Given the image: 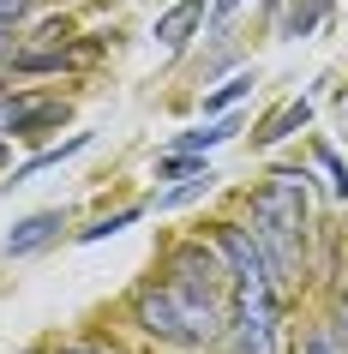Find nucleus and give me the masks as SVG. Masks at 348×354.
<instances>
[{"label":"nucleus","mask_w":348,"mask_h":354,"mask_svg":"<svg viewBox=\"0 0 348 354\" xmlns=\"http://www.w3.org/2000/svg\"><path fill=\"white\" fill-rule=\"evenodd\" d=\"M253 241L271 259L276 288L289 295L300 282V259H306V174L276 168L271 180L253 192Z\"/></svg>","instance_id":"1"},{"label":"nucleus","mask_w":348,"mask_h":354,"mask_svg":"<svg viewBox=\"0 0 348 354\" xmlns=\"http://www.w3.org/2000/svg\"><path fill=\"white\" fill-rule=\"evenodd\" d=\"M228 313H235V300H210L199 288H181V282H150L132 295V318H138V330L156 336V342H174V348H204V342H217L228 330Z\"/></svg>","instance_id":"2"},{"label":"nucleus","mask_w":348,"mask_h":354,"mask_svg":"<svg viewBox=\"0 0 348 354\" xmlns=\"http://www.w3.org/2000/svg\"><path fill=\"white\" fill-rule=\"evenodd\" d=\"M199 24H204V0H174L163 19H156V48H163V55H181Z\"/></svg>","instance_id":"3"},{"label":"nucleus","mask_w":348,"mask_h":354,"mask_svg":"<svg viewBox=\"0 0 348 354\" xmlns=\"http://www.w3.org/2000/svg\"><path fill=\"white\" fill-rule=\"evenodd\" d=\"M60 228H66V223H60V210H37V216H24V223L6 234V259H30V252H42Z\"/></svg>","instance_id":"4"},{"label":"nucleus","mask_w":348,"mask_h":354,"mask_svg":"<svg viewBox=\"0 0 348 354\" xmlns=\"http://www.w3.org/2000/svg\"><path fill=\"white\" fill-rule=\"evenodd\" d=\"M306 120H312V96H294L289 109H276L271 120L253 132V145H276V138H289V132H294V127H306Z\"/></svg>","instance_id":"5"},{"label":"nucleus","mask_w":348,"mask_h":354,"mask_svg":"<svg viewBox=\"0 0 348 354\" xmlns=\"http://www.w3.org/2000/svg\"><path fill=\"white\" fill-rule=\"evenodd\" d=\"M84 145H91V132H73L66 145H55V150H42V156H30V162H24V168H12V187H24L30 174H42V168H60V162H66V156H78V150H84Z\"/></svg>","instance_id":"6"},{"label":"nucleus","mask_w":348,"mask_h":354,"mask_svg":"<svg viewBox=\"0 0 348 354\" xmlns=\"http://www.w3.org/2000/svg\"><path fill=\"white\" fill-rule=\"evenodd\" d=\"M60 114H66L60 102H24V109H12V114H6V132H12V138H30L37 127H55Z\"/></svg>","instance_id":"7"},{"label":"nucleus","mask_w":348,"mask_h":354,"mask_svg":"<svg viewBox=\"0 0 348 354\" xmlns=\"http://www.w3.org/2000/svg\"><path fill=\"white\" fill-rule=\"evenodd\" d=\"M253 84H258V73H235V78H222L217 91L204 96V109H210V114H222V109H235L240 96H253Z\"/></svg>","instance_id":"8"},{"label":"nucleus","mask_w":348,"mask_h":354,"mask_svg":"<svg viewBox=\"0 0 348 354\" xmlns=\"http://www.w3.org/2000/svg\"><path fill=\"white\" fill-rule=\"evenodd\" d=\"M217 187V174H210V168H204V174H186L181 187L174 192H163V198H156V210H174V205H192V198H204V192Z\"/></svg>","instance_id":"9"},{"label":"nucleus","mask_w":348,"mask_h":354,"mask_svg":"<svg viewBox=\"0 0 348 354\" xmlns=\"http://www.w3.org/2000/svg\"><path fill=\"white\" fill-rule=\"evenodd\" d=\"M222 138H235V120H217V127H199V132H181L168 150H210V145H222Z\"/></svg>","instance_id":"10"},{"label":"nucleus","mask_w":348,"mask_h":354,"mask_svg":"<svg viewBox=\"0 0 348 354\" xmlns=\"http://www.w3.org/2000/svg\"><path fill=\"white\" fill-rule=\"evenodd\" d=\"M318 19H324V0H294L289 19H282V37H306Z\"/></svg>","instance_id":"11"},{"label":"nucleus","mask_w":348,"mask_h":354,"mask_svg":"<svg viewBox=\"0 0 348 354\" xmlns=\"http://www.w3.org/2000/svg\"><path fill=\"white\" fill-rule=\"evenodd\" d=\"M132 223H138V210H114V216H102L96 228H84L78 241H84V246H91V241H109V234H120V228H132Z\"/></svg>","instance_id":"12"},{"label":"nucleus","mask_w":348,"mask_h":354,"mask_svg":"<svg viewBox=\"0 0 348 354\" xmlns=\"http://www.w3.org/2000/svg\"><path fill=\"white\" fill-rule=\"evenodd\" d=\"M318 168L330 174V192H336V198H348V168H342V156H336L330 145H318Z\"/></svg>","instance_id":"13"},{"label":"nucleus","mask_w":348,"mask_h":354,"mask_svg":"<svg viewBox=\"0 0 348 354\" xmlns=\"http://www.w3.org/2000/svg\"><path fill=\"white\" fill-rule=\"evenodd\" d=\"M24 12H30V0H0V30H6V24H19Z\"/></svg>","instance_id":"14"},{"label":"nucleus","mask_w":348,"mask_h":354,"mask_svg":"<svg viewBox=\"0 0 348 354\" xmlns=\"http://www.w3.org/2000/svg\"><path fill=\"white\" fill-rule=\"evenodd\" d=\"M60 354H114V348H102V342H66Z\"/></svg>","instance_id":"15"},{"label":"nucleus","mask_w":348,"mask_h":354,"mask_svg":"<svg viewBox=\"0 0 348 354\" xmlns=\"http://www.w3.org/2000/svg\"><path fill=\"white\" fill-rule=\"evenodd\" d=\"M235 6H240V0H217V19H228V12H235Z\"/></svg>","instance_id":"16"},{"label":"nucleus","mask_w":348,"mask_h":354,"mask_svg":"<svg viewBox=\"0 0 348 354\" xmlns=\"http://www.w3.org/2000/svg\"><path fill=\"white\" fill-rule=\"evenodd\" d=\"M306 354H330V342H306Z\"/></svg>","instance_id":"17"},{"label":"nucleus","mask_w":348,"mask_h":354,"mask_svg":"<svg viewBox=\"0 0 348 354\" xmlns=\"http://www.w3.org/2000/svg\"><path fill=\"white\" fill-rule=\"evenodd\" d=\"M342 336H348V300H342Z\"/></svg>","instance_id":"18"},{"label":"nucleus","mask_w":348,"mask_h":354,"mask_svg":"<svg viewBox=\"0 0 348 354\" xmlns=\"http://www.w3.org/2000/svg\"><path fill=\"white\" fill-rule=\"evenodd\" d=\"M342 127H348V91H342Z\"/></svg>","instance_id":"19"},{"label":"nucleus","mask_w":348,"mask_h":354,"mask_svg":"<svg viewBox=\"0 0 348 354\" xmlns=\"http://www.w3.org/2000/svg\"><path fill=\"white\" fill-rule=\"evenodd\" d=\"M0 55H6V30H0Z\"/></svg>","instance_id":"20"}]
</instances>
